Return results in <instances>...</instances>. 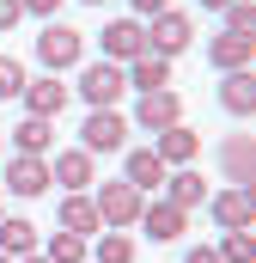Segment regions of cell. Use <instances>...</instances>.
<instances>
[{"label":"cell","instance_id":"21","mask_svg":"<svg viewBox=\"0 0 256 263\" xmlns=\"http://www.w3.org/2000/svg\"><path fill=\"white\" fill-rule=\"evenodd\" d=\"M250 172H256L250 135H232V141H226V178H232V184H250Z\"/></svg>","mask_w":256,"mask_h":263},{"label":"cell","instance_id":"16","mask_svg":"<svg viewBox=\"0 0 256 263\" xmlns=\"http://www.w3.org/2000/svg\"><path fill=\"white\" fill-rule=\"evenodd\" d=\"M165 172H171V165H165L153 147H134V153H128V165H122V178L134 184V190H140V196H146L153 184H165Z\"/></svg>","mask_w":256,"mask_h":263},{"label":"cell","instance_id":"3","mask_svg":"<svg viewBox=\"0 0 256 263\" xmlns=\"http://www.w3.org/2000/svg\"><path fill=\"white\" fill-rule=\"evenodd\" d=\"M189 37H195V25H189V12H177V6H171V12H159V18L146 25V49H153V55H165V62H171V55H183V49H189Z\"/></svg>","mask_w":256,"mask_h":263},{"label":"cell","instance_id":"33","mask_svg":"<svg viewBox=\"0 0 256 263\" xmlns=\"http://www.w3.org/2000/svg\"><path fill=\"white\" fill-rule=\"evenodd\" d=\"M201 6H214V12H226V6H232V0H201Z\"/></svg>","mask_w":256,"mask_h":263},{"label":"cell","instance_id":"7","mask_svg":"<svg viewBox=\"0 0 256 263\" xmlns=\"http://www.w3.org/2000/svg\"><path fill=\"white\" fill-rule=\"evenodd\" d=\"M207 208H214L220 233H232V227H256V202H250V184H226L220 196H207Z\"/></svg>","mask_w":256,"mask_h":263},{"label":"cell","instance_id":"4","mask_svg":"<svg viewBox=\"0 0 256 263\" xmlns=\"http://www.w3.org/2000/svg\"><path fill=\"white\" fill-rule=\"evenodd\" d=\"M79 92H86L92 110H116V98L128 92V80H122V67H116V62H92V67H86V80H79Z\"/></svg>","mask_w":256,"mask_h":263},{"label":"cell","instance_id":"29","mask_svg":"<svg viewBox=\"0 0 256 263\" xmlns=\"http://www.w3.org/2000/svg\"><path fill=\"white\" fill-rule=\"evenodd\" d=\"M18 18H25V6H18V0H0V31H12Z\"/></svg>","mask_w":256,"mask_h":263},{"label":"cell","instance_id":"19","mask_svg":"<svg viewBox=\"0 0 256 263\" xmlns=\"http://www.w3.org/2000/svg\"><path fill=\"white\" fill-rule=\"evenodd\" d=\"M207 62L220 67V73H244V67H250V37H226V31H220V37L207 43Z\"/></svg>","mask_w":256,"mask_h":263},{"label":"cell","instance_id":"25","mask_svg":"<svg viewBox=\"0 0 256 263\" xmlns=\"http://www.w3.org/2000/svg\"><path fill=\"white\" fill-rule=\"evenodd\" d=\"M43 257L49 263H86V233H55V239H49V251H43Z\"/></svg>","mask_w":256,"mask_h":263},{"label":"cell","instance_id":"23","mask_svg":"<svg viewBox=\"0 0 256 263\" xmlns=\"http://www.w3.org/2000/svg\"><path fill=\"white\" fill-rule=\"evenodd\" d=\"M49 141H55V129H49V117H25V123L12 129V147H18V153H43Z\"/></svg>","mask_w":256,"mask_h":263},{"label":"cell","instance_id":"22","mask_svg":"<svg viewBox=\"0 0 256 263\" xmlns=\"http://www.w3.org/2000/svg\"><path fill=\"white\" fill-rule=\"evenodd\" d=\"M92 263H134V239H128L122 227H104V233H98V251H92Z\"/></svg>","mask_w":256,"mask_h":263},{"label":"cell","instance_id":"11","mask_svg":"<svg viewBox=\"0 0 256 263\" xmlns=\"http://www.w3.org/2000/svg\"><path fill=\"white\" fill-rule=\"evenodd\" d=\"M207 196H214V190H207V178H201L195 165H171V172H165V202H171V208L189 214V208H201Z\"/></svg>","mask_w":256,"mask_h":263},{"label":"cell","instance_id":"1","mask_svg":"<svg viewBox=\"0 0 256 263\" xmlns=\"http://www.w3.org/2000/svg\"><path fill=\"white\" fill-rule=\"evenodd\" d=\"M98 220H104V227H122V233H134V220H140V208H146V196H140V190H134V184H104V190H98Z\"/></svg>","mask_w":256,"mask_h":263},{"label":"cell","instance_id":"35","mask_svg":"<svg viewBox=\"0 0 256 263\" xmlns=\"http://www.w3.org/2000/svg\"><path fill=\"white\" fill-rule=\"evenodd\" d=\"M0 220H6V202H0Z\"/></svg>","mask_w":256,"mask_h":263},{"label":"cell","instance_id":"5","mask_svg":"<svg viewBox=\"0 0 256 263\" xmlns=\"http://www.w3.org/2000/svg\"><path fill=\"white\" fill-rule=\"evenodd\" d=\"M86 55V43H79V31L73 25H49L43 37H37V62L49 67V73H61V67H73Z\"/></svg>","mask_w":256,"mask_h":263},{"label":"cell","instance_id":"17","mask_svg":"<svg viewBox=\"0 0 256 263\" xmlns=\"http://www.w3.org/2000/svg\"><path fill=\"white\" fill-rule=\"evenodd\" d=\"M122 80L134 92H165V86H171V62H165V55H140V62L122 67Z\"/></svg>","mask_w":256,"mask_h":263},{"label":"cell","instance_id":"2","mask_svg":"<svg viewBox=\"0 0 256 263\" xmlns=\"http://www.w3.org/2000/svg\"><path fill=\"white\" fill-rule=\"evenodd\" d=\"M140 55H153L146 49V25L140 18H110L104 25V62L128 67V62H140Z\"/></svg>","mask_w":256,"mask_h":263},{"label":"cell","instance_id":"14","mask_svg":"<svg viewBox=\"0 0 256 263\" xmlns=\"http://www.w3.org/2000/svg\"><path fill=\"white\" fill-rule=\"evenodd\" d=\"M61 227H67V233H86V239H98V233H104V220H98V202L86 196V190H67V196H61Z\"/></svg>","mask_w":256,"mask_h":263},{"label":"cell","instance_id":"18","mask_svg":"<svg viewBox=\"0 0 256 263\" xmlns=\"http://www.w3.org/2000/svg\"><path fill=\"white\" fill-rule=\"evenodd\" d=\"M31 251H37V220L6 214L0 220V257H31Z\"/></svg>","mask_w":256,"mask_h":263},{"label":"cell","instance_id":"26","mask_svg":"<svg viewBox=\"0 0 256 263\" xmlns=\"http://www.w3.org/2000/svg\"><path fill=\"white\" fill-rule=\"evenodd\" d=\"M226 37H256V0H232L226 6Z\"/></svg>","mask_w":256,"mask_h":263},{"label":"cell","instance_id":"10","mask_svg":"<svg viewBox=\"0 0 256 263\" xmlns=\"http://www.w3.org/2000/svg\"><path fill=\"white\" fill-rule=\"evenodd\" d=\"M49 184H55V178H49V159H43V153H18V159L6 165V190H12V196H43Z\"/></svg>","mask_w":256,"mask_h":263},{"label":"cell","instance_id":"8","mask_svg":"<svg viewBox=\"0 0 256 263\" xmlns=\"http://www.w3.org/2000/svg\"><path fill=\"white\" fill-rule=\"evenodd\" d=\"M140 233H146L153 245H177V239L189 233V214L171 208V202H146V208H140Z\"/></svg>","mask_w":256,"mask_h":263},{"label":"cell","instance_id":"27","mask_svg":"<svg viewBox=\"0 0 256 263\" xmlns=\"http://www.w3.org/2000/svg\"><path fill=\"white\" fill-rule=\"evenodd\" d=\"M25 80H31V73H25L18 55H0V98H18V92H25Z\"/></svg>","mask_w":256,"mask_h":263},{"label":"cell","instance_id":"32","mask_svg":"<svg viewBox=\"0 0 256 263\" xmlns=\"http://www.w3.org/2000/svg\"><path fill=\"white\" fill-rule=\"evenodd\" d=\"M12 263H49V257H43V251H31V257H12Z\"/></svg>","mask_w":256,"mask_h":263},{"label":"cell","instance_id":"15","mask_svg":"<svg viewBox=\"0 0 256 263\" xmlns=\"http://www.w3.org/2000/svg\"><path fill=\"white\" fill-rule=\"evenodd\" d=\"M165 165H189L195 153H201V135L189 129V123H171V129H159V147H153Z\"/></svg>","mask_w":256,"mask_h":263},{"label":"cell","instance_id":"20","mask_svg":"<svg viewBox=\"0 0 256 263\" xmlns=\"http://www.w3.org/2000/svg\"><path fill=\"white\" fill-rule=\"evenodd\" d=\"M49 178H55V184H67V190H86V184H98V178H92V153H86V147L61 153V159L49 165Z\"/></svg>","mask_w":256,"mask_h":263},{"label":"cell","instance_id":"24","mask_svg":"<svg viewBox=\"0 0 256 263\" xmlns=\"http://www.w3.org/2000/svg\"><path fill=\"white\" fill-rule=\"evenodd\" d=\"M220 263H256V239H250V227H232V233H220Z\"/></svg>","mask_w":256,"mask_h":263},{"label":"cell","instance_id":"31","mask_svg":"<svg viewBox=\"0 0 256 263\" xmlns=\"http://www.w3.org/2000/svg\"><path fill=\"white\" fill-rule=\"evenodd\" d=\"M183 263H220V251H214V245H195V251H189Z\"/></svg>","mask_w":256,"mask_h":263},{"label":"cell","instance_id":"12","mask_svg":"<svg viewBox=\"0 0 256 263\" xmlns=\"http://www.w3.org/2000/svg\"><path fill=\"white\" fill-rule=\"evenodd\" d=\"M134 123L140 129H171V123H183V104H177V92L165 86V92H140V104H134Z\"/></svg>","mask_w":256,"mask_h":263},{"label":"cell","instance_id":"36","mask_svg":"<svg viewBox=\"0 0 256 263\" xmlns=\"http://www.w3.org/2000/svg\"><path fill=\"white\" fill-rule=\"evenodd\" d=\"M0 263H12V257H0Z\"/></svg>","mask_w":256,"mask_h":263},{"label":"cell","instance_id":"28","mask_svg":"<svg viewBox=\"0 0 256 263\" xmlns=\"http://www.w3.org/2000/svg\"><path fill=\"white\" fill-rule=\"evenodd\" d=\"M159 12H171V0H134V18H159Z\"/></svg>","mask_w":256,"mask_h":263},{"label":"cell","instance_id":"30","mask_svg":"<svg viewBox=\"0 0 256 263\" xmlns=\"http://www.w3.org/2000/svg\"><path fill=\"white\" fill-rule=\"evenodd\" d=\"M18 6H25V12H37V18H55V12H61V0H18Z\"/></svg>","mask_w":256,"mask_h":263},{"label":"cell","instance_id":"13","mask_svg":"<svg viewBox=\"0 0 256 263\" xmlns=\"http://www.w3.org/2000/svg\"><path fill=\"white\" fill-rule=\"evenodd\" d=\"M220 110L226 117H256V80H250V67L244 73H220Z\"/></svg>","mask_w":256,"mask_h":263},{"label":"cell","instance_id":"34","mask_svg":"<svg viewBox=\"0 0 256 263\" xmlns=\"http://www.w3.org/2000/svg\"><path fill=\"white\" fill-rule=\"evenodd\" d=\"M86 6H104V0H86Z\"/></svg>","mask_w":256,"mask_h":263},{"label":"cell","instance_id":"6","mask_svg":"<svg viewBox=\"0 0 256 263\" xmlns=\"http://www.w3.org/2000/svg\"><path fill=\"white\" fill-rule=\"evenodd\" d=\"M86 141H79V147H86V153H92V159H98V153H122L128 147V123L122 117H116V110H92V117H86Z\"/></svg>","mask_w":256,"mask_h":263},{"label":"cell","instance_id":"9","mask_svg":"<svg viewBox=\"0 0 256 263\" xmlns=\"http://www.w3.org/2000/svg\"><path fill=\"white\" fill-rule=\"evenodd\" d=\"M18 98H25V117H49V123H55V117L67 110V98H73V92H67L55 73H43V80H25V92H18Z\"/></svg>","mask_w":256,"mask_h":263}]
</instances>
